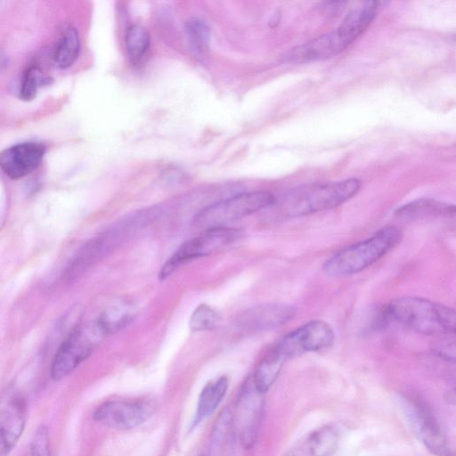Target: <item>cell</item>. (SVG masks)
<instances>
[{
  "mask_svg": "<svg viewBox=\"0 0 456 456\" xmlns=\"http://www.w3.org/2000/svg\"><path fill=\"white\" fill-rule=\"evenodd\" d=\"M186 31L195 51L204 53L208 46L209 28L208 25L200 19L190 20L186 24Z\"/></svg>",
  "mask_w": 456,
  "mask_h": 456,
  "instance_id": "obj_24",
  "label": "cell"
},
{
  "mask_svg": "<svg viewBox=\"0 0 456 456\" xmlns=\"http://www.w3.org/2000/svg\"><path fill=\"white\" fill-rule=\"evenodd\" d=\"M433 352L440 358L446 361L455 360V342L453 339L439 341L433 346Z\"/></svg>",
  "mask_w": 456,
  "mask_h": 456,
  "instance_id": "obj_27",
  "label": "cell"
},
{
  "mask_svg": "<svg viewBox=\"0 0 456 456\" xmlns=\"http://www.w3.org/2000/svg\"><path fill=\"white\" fill-rule=\"evenodd\" d=\"M125 45L130 62L138 65L150 47V35L142 25L130 26L125 36Z\"/></svg>",
  "mask_w": 456,
  "mask_h": 456,
  "instance_id": "obj_22",
  "label": "cell"
},
{
  "mask_svg": "<svg viewBox=\"0 0 456 456\" xmlns=\"http://www.w3.org/2000/svg\"><path fill=\"white\" fill-rule=\"evenodd\" d=\"M276 198L269 191L242 192L215 202L201 209L193 219L200 229L224 227L226 224L273 206Z\"/></svg>",
  "mask_w": 456,
  "mask_h": 456,
  "instance_id": "obj_5",
  "label": "cell"
},
{
  "mask_svg": "<svg viewBox=\"0 0 456 456\" xmlns=\"http://www.w3.org/2000/svg\"><path fill=\"white\" fill-rule=\"evenodd\" d=\"M296 313L291 305L265 303L245 310L237 318V324L248 330H267L287 323Z\"/></svg>",
  "mask_w": 456,
  "mask_h": 456,
  "instance_id": "obj_15",
  "label": "cell"
},
{
  "mask_svg": "<svg viewBox=\"0 0 456 456\" xmlns=\"http://www.w3.org/2000/svg\"><path fill=\"white\" fill-rule=\"evenodd\" d=\"M134 307L126 302L116 303L106 309L96 321L104 334L115 332L131 322Z\"/></svg>",
  "mask_w": 456,
  "mask_h": 456,
  "instance_id": "obj_21",
  "label": "cell"
},
{
  "mask_svg": "<svg viewBox=\"0 0 456 456\" xmlns=\"http://www.w3.org/2000/svg\"><path fill=\"white\" fill-rule=\"evenodd\" d=\"M401 230L387 225L372 236L347 246L330 256L322 265L330 276H346L360 273L392 250L402 240Z\"/></svg>",
  "mask_w": 456,
  "mask_h": 456,
  "instance_id": "obj_4",
  "label": "cell"
},
{
  "mask_svg": "<svg viewBox=\"0 0 456 456\" xmlns=\"http://www.w3.org/2000/svg\"><path fill=\"white\" fill-rule=\"evenodd\" d=\"M217 322V313L208 305L201 304L193 311L189 326L194 331L208 330L213 329Z\"/></svg>",
  "mask_w": 456,
  "mask_h": 456,
  "instance_id": "obj_25",
  "label": "cell"
},
{
  "mask_svg": "<svg viewBox=\"0 0 456 456\" xmlns=\"http://www.w3.org/2000/svg\"><path fill=\"white\" fill-rule=\"evenodd\" d=\"M356 178L314 183L294 188L280 200H275L283 217H301L336 208L353 198L361 189ZM273 204V205H274Z\"/></svg>",
  "mask_w": 456,
  "mask_h": 456,
  "instance_id": "obj_2",
  "label": "cell"
},
{
  "mask_svg": "<svg viewBox=\"0 0 456 456\" xmlns=\"http://www.w3.org/2000/svg\"><path fill=\"white\" fill-rule=\"evenodd\" d=\"M8 65V59L6 55L0 50V71H2Z\"/></svg>",
  "mask_w": 456,
  "mask_h": 456,
  "instance_id": "obj_28",
  "label": "cell"
},
{
  "mask_svg": "<svg viewBox=\"0 0 456 456\" xmlns=\"http://www.w3.org/2000/svg\"><path fill=\"white\" fill-rule=\"evenodd\" d=\"M51 77L46 76L37 65L28 67L21 77L20 85V98L23 101L33 100L38 89L44 85L49 84Z\"/></svg>",
  "mask_w": 456,
  "mask_h": 456,
  "instance_id": "obj_23",
  "label": "cell"
},
{
  "mask_svg": "<svg viewBox=\"0 0 456 456\" xmlns=\"http://www.w3.org/2000/svg\"><path fill=\"white\" fill-rule=\"evenodd\" d=\"M379 2H366L351 11L336 29L291 49L289 62L305 63L336 56L349 46L372 22Z\"/></svg>",
  "mask_w": 456,
  "mask_h": 456,
  "instance_id": "obj_1",
  "label": "cell"
},
{
  "mask_svg": "<svg viewBox=\"0 0 456 456\" xmlns=\"http://www.w3.org/2000/svg\"><path fill=\"white\" fill-rule=\"evenodd\" d=\"M455 206L442 200L422 198L403 205L395 210V216L403 220L424 218H451L455 216Z\"/></svg>",
  "mask_w": 456,
  "mask_h": 456,
  "instance_id": "obj_17",
  "label": "cell"
},
{
  "mask_svg": "<svg viewBox=\"0 0 456 456\" xmlns=\"http://www.w3.org/2000/svg\"><path fill=\"white\" fill-rule=\"evenodd\" d=\"M24 399L17 395L6 397L0 404V456H8L19 441L26 423Z\"/></svg>",
  "mask_w": 456,
  "mask_h": 456,
  "instance_id": "obj_13",
  "label": "cell"
},
{
  "mask_svg": "<svg viewBox=\"0 0 456 456\" xmlns=\"http://www.w3.org/2000/svg\"><path fill=\"white\" fill-rule=\"evenodd\" d=\"M384 314L387 320L420 334L446 335L455 332V311L423 297H397L386 306Z\"/></svg>",
  "mask_w": 456,
  "mask_h": 456,
  "instance_id": "obj_3",
  "label": "cell"
},
{
  "mask_svg": "<svg viewBox=\"0 0 456 456\" xmlns=\"http://www.w3.org/2000/svg\"><path fill=\"white\" fill-rule=\"evenodd\" d=\"M80 52V38L77 28L71 25H65L55 43L53 59L60 69L70 67L77 59Z\"/></svg>",
  "mask_w": 456,
  "mask_h": 456,
  "instance_id": "obj_19",
  "label": "cell"
},
{
  "mask_svg": "<svg viewBox=\"0 0 456 456\" xmlns=\"http://www.w3.org/2000/svg\"><path fill=\"white\" fill-rule=\"evenodd\" d=\"M264 394L248 377L241 386L235 402L234 414H232L233 431L240 444L251 448L257 436L264 410Z\"/></svg>",
  "mask_w": 456,
  "mask_h": 456,
  "instance_id": "obj_8",
  "label": "cell"
},
{
  "mask_svg": "<svg viewBox=\"0 0 456 456\" xmlns=\"http://www.w3.org/2000/svg\"><path fill=\"white\" fill-rule=\"evenodd\" d=\"M240 236V230L226 226L205 230L201 234L185 241L177 248L159 271V279L167 278L190 260L222 249L239 240Z\"/></svg>",
  "mask_w": 456,
  "mask_h": 456,
  "instance_id": "obj_7",
  "label": "cell"
},
{
  "mask_svg": "<svg viewBox=\"0 0 456 456\" xmlns=\"http://www.w3.org/2000/svg\"><path fill=\"white\" fill-rule=\"evenodd\" d=\"M132 223L126 221L125 225H119L117 229L107 231L88 240L74 256L67 275L73 278L86 271L122 240Z\"/></svg>",
  "mask_w": 456,
  "mask_h": 456,
  "instance_id": "obj_14",
  "label": "cell"
},
{
  "mask_svg": "<svg viewBox=\"0 0 456 456\" xmlns=\"http://www.w3.org/2000/svg\"><path fill=\"white\" fill-rule=\"evenodd\" d=\"M227 377L222 376L208 383L202 389L191 422V428H196L201 421L209 417L217 408L228 389Z\"/></svg>",
  "mask_w": 456,
  "mask_h": 456,
  "instance_id": "obj_18",
  "label": "cell"
},
{
  "mask_svg": "<svg viewBox=\"0 0 456 456\" xmlns=\"http://www.w3.org/2000/svg\"><path fill=\"white\" fill-rule=\"evenodd\" d=\"M104 335L96 321L74 327L55 354L51 368L53 379L60 380L72 372L90 355Z\"/></svg>",
  "mask_w": 456,
  "mask_h": 456,
  "instance_id": "obj_6",
  "label": "cell"
},
{
  "mask_svg": "<svg viewBox=\"0 0 456 456\" xmlns=\"http://www.w3.org/2000/svg\"><path fill=\"white\" fill-rule=\"evenodd\" d=\"M344 427L331 423L308 434L283 456H330L338 447Z\"/></svg>",
  "mask_w": 456,
  "mask_h": 456,
  "instance_id": "obj_16",
  "label": "cell"
},
{
  "mask_svg": "<svg viewBox=\"0 0 456 456\" xmlns=\"http://www.w3.org/2000/svg\"><path fill=\"white\" fill-rule=\"evenodd\" d=\"M335 335L324 321L314 320L285 335L273 346L286 360L311 352L325 350L332 346Z\"/></svg>",
  "mask_w": 456,
  "mask_h": 456,
  "instance_id": "obj_10",
  "label": "cell"
},
{
  "mask_svg": "<svg viewBox=\"0 0 456 456\" xmlns=\"http://www.w3.org/2000/svg\"><path fill=\"white\" fill-rule=\"evenodd\" d=\"M29 456H52L48 430L45 426H40L32 439Z\"/></svg>",
  "mask_w": 456,
  "mask_h": 456,
  "instance_id": "obj_26",
  "label": "cell"
},
{
  "mask_svg": "<svg viewBox=\"0 0 456 456\" xmlns=\"http://www.w3.org/2000/svg\"><path fill=\"white\" fill-rule=\"evenodd\" d=\"M197 456H204V455H202V454H200V455H197Z\"/></svg>",
  "mask_w": 456,
  "mask_h": 456,
  "instance_id": "obj_29",
  "label": "cell"
},
{
  "mask_svg": "<svg viewBox=\"0 0 456 456\" xmlns=\"http://www.w3.org/2000/svg\"><path fill=\"white\" fill-rule=\"evenodd\" d=\"M45 146L37 142L14 144L0 153V168L11 179L22 178L41 164Z\"/></svg>",
  "mask_w": 456,
  "mask_h": 456,
  "instance_id": "obj_12",
  "label": "cell"
},
{
  "mask_svg": "<svg viewBox=\"0 0 456 456\" xmlns=\"http://www.w3.org/2000/svg\"><path fill=\"white\" fill-rule=\"evenodd\" d=\"M154 409V403L148 399L110 400L101 404L93 418L108 428L127 430L145 422Z\"/></svg>",
  "mask_w": 456,
  "mask_h": 456,
  "instance_id": "obj_11",
  "label": "cell"
},
{
  "mask_svg": "<svg viewBox=\"0 0 456 456\" xmlns=\"http://www.w3.org/2000/svg\"><path fill=\"white\" fill-rule=\"evenodd\" d=\"M401 404L413 433L426 448L436 456H452L448 438L429 409L409 396H403Z\"/></svg>",
  "mask_w": 456,
  "mask_h": 456,
  "instance_id": "obj_9",
  "label": "cell"
},
{
  "mask_svg": "<svg viewBox=\"0 0 456 456\" xmlns=\"http://www.w3.org/2000/svg\"><path fill=\"white\" fill-rule=\"evenodd\" d=\"M285 361L286 359L273 347L260 361L251 378L261 392L265 393L271 387Z\"/></svg>",
  "mask_w": 456,
  "mask_h": 456,
  "instance_id": "obj_20",
  "label": "cell"
}]
</instances>
